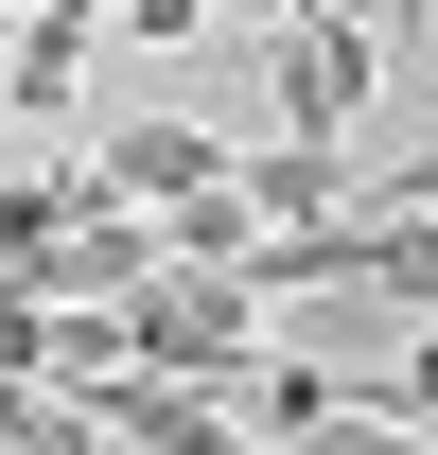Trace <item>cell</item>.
Returning a JSON list of instances; mask_svg holds the SVG:
<instances>
[{
	"label": "cell",
	"instance_id": "2",
	"mask_svg": "<svg viewBox=\"0 0 438 455\" xmlns=\"http://www.w3.org/2000/svg\"><path fill=\"white\" fill-rule=\"evenodd\" d=\"M369 88H385V18H351V0H298V18L264 36V123L280 140H333V158H351Z\"/></svg>",
	"mask_w": 438,
	"mask_h": 455
},
{
	"label": "cell",
	"instance_id": "3",
	"mask_svg": "<svg viewBox=\"0 0 438 455\" xmlns=\"http://www.w3.org/2000/svg\"><path fill=\"white\" fill-rule=\"evenodd\" d=\"M228 158H246L228 123H193V106H158V123H106V140H88V193L158 228V211H193V193H228Z\"/></svg>",
	"mask_w": 438,
	"mask_h": 455
},
{
	"label": "cell",
	"instance_id": "5",
	"mask_svg": "<svg viewBox=\"0 0 438 455\" xmlns=\"http://www.w3.org/2000/svg\"><path fill=\"white\" fill-rule=\"evenodd\" d=\"M228 193H246V228H333L351 211V158H333V140H246V158H228Z\"/></svg>",
	"mask_w": 438,
	"mask_h": 455
},
{
	"label": "cell",
	"instance_id": "6",
	"mask_svg": "<svg viewBox=\"0 0 438 455\" xmlns=\"http://www.w3.org/2000/svg\"><path fill=\"white\" fill-rule=\"evenodd\" d=\"M298 455H438V438H403V420H369V403H333V420H316Z\"/></svg>",
	"mask_w": 438,
	"mask_h": 455
},
{
	"label": "cell",
	"instance_id": "4",
	"mask_svg": "<svg viewBox=\"0 0 438 455\" xmlns=\"http://www.w3.org/2000/svg\"><path fill=\"white\" fill-rule=\"evenodd\" d=\"M88 36H106V0H36L0 53V123H88Z\"/></svg>",
	"mask_w": 438,
	"mask_h": 455
},
{
	"label": "cell",
	"instance_id": "1",
	"mask_svg": "<svg viewBox=\"0 0 438 455\" xmlns=\"http://www.w3.org/2000/svg\"><path fill=\"white\" fill-rule=\"evenodd\" d=\"M264 368V298L228 281V263H158V281L123 298V386H246Z\"/></svg>",
	"mask_w": 438,
	"mask_h": 455
}]
</instances>
